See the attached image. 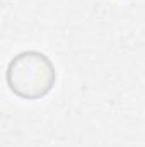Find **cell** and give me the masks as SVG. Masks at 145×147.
<instances>
[{"mask_svg":"<svg viewBox=\"0 0 145 147\" xmlns=\"http://www.w3.org/2000/svg\"><path fill=\"white\" fill-rule=\"evenodd\" d=\"M5 80L15 96L29 101L41 99L55 87L56 69L44 53L22 51L9 62Z\"/></svg>","mask_w":145,"mask_h":147,"instance_id":"cell-1","label":"cell"}]
</instances>
